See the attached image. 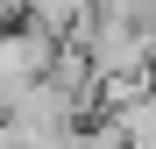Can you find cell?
<instances>
[{
  "label": "cell",
  "mask_w": 156,
  "mask_h": 149,
  "mask_svg": "<svg viewBox=\"0 0 156 149\" xmlns=\"http://www.w3.org/2000/svg\"><path fill=\"white\" fill-rule=\"evenodd\" d=\"M57 57H64V36L50 29V21H36V14H21L14 29H0V78L36 85V78L57 71Z\"/></svg>",
  "instance_id": "obj_1"
}]
</instances>
